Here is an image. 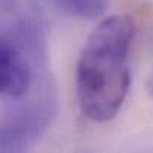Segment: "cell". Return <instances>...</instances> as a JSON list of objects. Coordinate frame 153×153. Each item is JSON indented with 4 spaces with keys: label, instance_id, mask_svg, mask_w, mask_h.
I'll use <instances>...</instances> for the list:
<instances>
[{
    "label": "cell",
    "instance_id": "3957f363",
    "mask_svg": "<svg viewBox=\"0 0 153 153\" xmlns=\"http://www.w3.org/2000/svg\"><path fill=\"white\" fill-rule=\"evenodd\" d=\"M59 6L80 18H95L104 12V0H58Z\"/></svg>",
    "mask_w": 153,
    "mask_h": 153
},
{
    "label": "cell",
    "instance_id": "7a4b0ae2",
    "mask_svg": "<svg viewBox=\"0 0 153 153\" xmlns=\"http://www.w3.org/2000/svg\"><path fill=\"white\" fill-rule=\"evenodd\" d=\"M31 85V70L21 51L9 39L3 37L0 45V91L9 100L27 95Z\"/></svg>",
    "mask_w": 153,
    "mask_h": 153
},
{
    "label": "cell",
    "instance_id": "6da1fadb",
    "mask_svg": "<svg viewBox=\"0 0 153 153\" xmlns=\"http://www.w3.org/2000/svg\"><path fill=\"white\" fill-rule=\"evenodd\" d=\"M134 19L113 15L89 34L76 65V89L83 114L94 122L111 120L125 101L131 71L128 55Z\"/></svg>",
    "mask_w": 153,
    "mask_h": 153
}]
</instances>
